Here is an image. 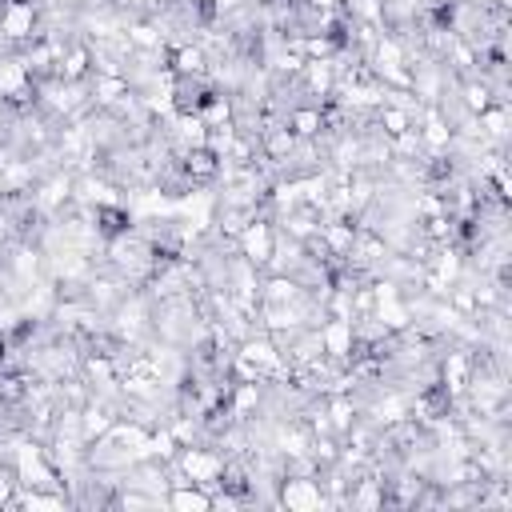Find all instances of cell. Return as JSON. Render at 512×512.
Returning a JSON list of instances; mask_svg holds the SVG:
<instances>
[{
  "instance_id": "6da1fadb",
  "label": "cell",
  "mask_w": 512,
  "mask_h": 512,
  "mask_svg": "<svg viewBox=\"0 0 512 512\" xmlns=\"http://www.w3.org/2000/svg\"><path fill=\"white\" fill-rule=\"evenodd\" d=\"M236 248H240V256H244L252 268H264L268 256H272V248H276V224H268V220H248V224L240 228V236H236Z\"/></svg>"
},
{
  "instance_id": "7a4b0ae2",
  "label": "cell",
  "mask_w": 512,
  "mask_h": 512,
  "mask_svg": "<svg viewBox=\"0 0 512 512\" xmlns=\"http://www.w3.org/2000/svg\"><path fill=\"white\" fill-rule=\"evenodd\" d=\"M168 68L176 76H204L208 64H204V48L200 44H180L172 56H168Z\"/></svg>"
},
{
  "instance_id": "3957f363",
  "label": "cell",
  "mask_w": 512,
  "mask_h": 512,
  "mask_svg": "<svg viewBox=\"0 0 512 512\" xmlns=\"http://www.w3.org/2000/svg\"><path fill=\"white\" fill-rule=\"evenodd\" d=\"M288 128L296 140H312L324 132V112L320 108H292L288 112Z\"/></svg>"
},
{
  "instance_id": "277c9868",
  "label": "cell",
  "mask_w": 512,
  "mask_h": 512,
  "mask_svg": "<svg viewBox=\"0 0 512 512\" xmlns=\"http://www.w3.org/2000/svg\"><path fill=\"white\" fill-rule=\"evenodd\" d=\"M376 128L396 140V136H404L412 128V112L408 108H396V104H384V108H376Z\"/></svg>"
},
{
  "instance_id": "5b68a950",
  "label": "cell",
  "mask_w": 512,
  "mask_h": 512,
  "mask_svg": "<svg viewBox=\"0 0 512 512\" xmlns=\"http://www.w3.org/2000/svg\"><path fill=\"white\" fill-rule=\"evenodd\" d=\"M488 104H496V100H492V88H488L484 80H480V84H468V88H464V108H468L472 116H480V112H484Z\"/></svg>"
},
{
  "instance_id": "8992f818",
  "label": "cell",
  "mask_w": 512,
  "mask_h": 512,
  "mask_svg": "<svg viewBox=\"0 0 512 512\" xmlns=\"http://www.w3.org/2000/svg\"><path fill=\"white\" fill-rule=\"evenodd\" d=\"M4 364H8V344H4V336H0V372H4Z\"/></svg>"
},
{
  "instance_id": "52a82bcc",
  "label": "cell",
  "mask_w": 512,
  "mask_h": 512,
  "mask_svg": "<svg viewBox=\"0 0 512 512\" xmlns=\"http://www.w3.org/2000/svg\"><path fill=\"white\" fill-rule=\"evenodd\" d=\"M48 4H80V0H48Z\"/></svg>"
}]
</instances>
